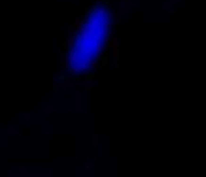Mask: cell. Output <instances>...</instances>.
<instances>
[{"label":"cell","mask_w":206,"mask_h":177,"mask_svg":"<svg viewBox=\"0 0 206 177\" xmlns=\"http://www.w3.org/2000/svg\"><path fill=\"white\" fill-rule=\"evenodd\" d=\"M23 134H24V135H29V134H31V127H26V129L23 131Z\"/></svg>","instance_id":"cell-1"}]
</instances>
